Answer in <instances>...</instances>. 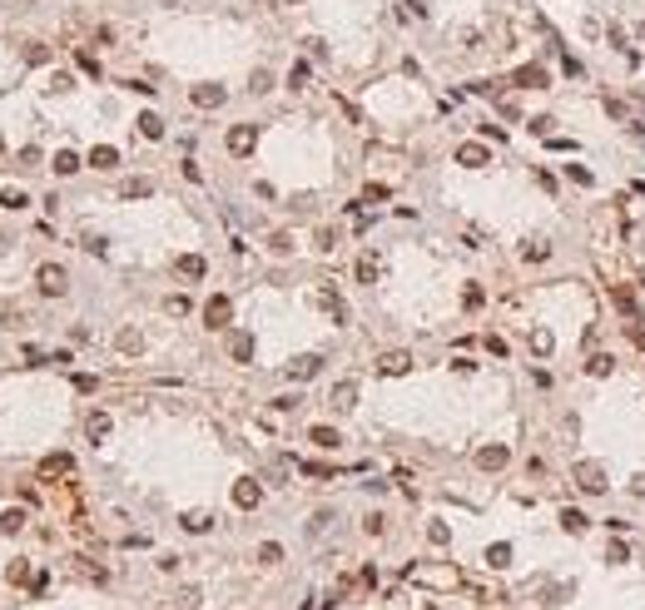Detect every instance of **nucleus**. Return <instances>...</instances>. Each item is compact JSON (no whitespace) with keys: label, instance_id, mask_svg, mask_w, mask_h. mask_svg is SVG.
Wrapping results in <instances>:
<instances>
[{"label":"nucleus","instance_id":"f257e3e1","mask_svg":"<svg viewBox=\"0 0 645 610\" xmlns=\"http://www.w3.org/2000/svg\"><path fill=\"white\" fill-rule=\"evenodd\" d=\"M571 476H576V487L586 491V496H606V487H611V481H606V472H600L596 461H576V467H571Z\"/></svg>","mask_w":645,"mask_h":610},{"label":"nucleus","instance_id":"f03ea898","mask_svg":"<svg viewBox=\"0 0 645 610\" xmlns=\"http://www.w3.org/2000/svg\"><path fill=\"white\" fill-rule=\"evenodd\" d=\"M35 283H40V293H50V298H65V288H70V273L60 268V263H40Z\"/></svg>","mask_w":645,"mask_h":610},{"label":"nucleus","instance_id":"7ed1b4c3","mask_svg":"<svg viewBox=\"0 0 645 610\" xmlns=\"http://www.w3.org/2000/svg\"><path fill=\"white\" fill-rule=\"evenodd\" d=\"M313 308H323L332 323H348V303L338 298V288H328V283H318V288H313Z\"/></svg>","mask_w":645,"mask_h":610},{"label":"nucleus","instance_id":"20e7f679","mask_svg":"<svg viewBox=\"0 0 645 610\" xmlns=\"http://www.w3.org/2000/svg\"><path fill=\"white\" fill-rule=\"evenodd\" d=\"M507 461H511V447H507V441H487V447L476 452V467H482V472H502Z\"/></svg>","mask_w":645,"mask_h":610},{"label":"nucleus","instance_id":"39448f33","mask_svg":"<svg viewBox=\"0 0 645 610\" xmlns=\"http://www.w3.org/2000/svg\"><path fill=\"white\" fill-rule=\"evenodd\" d=\"M258 501H263V487H258L254 476H239V481H234V507H239V511H254Z\"/></svg>","mask_w":645,"mask_h":610},{"label":"nucleus","instance_id":"423d86ee","mask_svg":"<svg viewBox=\"0 0 645 610\" xmlns=\"http://www.w3.org/2000/svg\"><path fill=\"white\" fill-rule=\"evenodd\" d=\"M228 318H234V303H228L223 293H214V298L204 303V328H228Z\"/></svg>","mask_w":645,"mask_h":610},{"label":"nucleus","instance_id":"0eeeda50","mask_svg":"<svg viewBox=\"0 0 645 610\" xmlns=\"http://www.w3.org/2000/svg\"><path fill=\"white\" fill-rule=\"evenodd\" d=\"M254 144H258V130L254 124H234V130H228V154H254Z\"/></svg>","mask_w":645,"mask_h":610},{"label":"nucleus","instance_id":"6e6552de","mask_svg":"<svg viewBox=\"0 0 645 610\" xmlns=\"http://www.w3.org/2000/svg\"><path fill=\"white\" fill-rule=\"evenodd\" d=\"M402 372H412V352L392 347V352H382V357H378V377H402Z\"/></svg>","mask_w":645,"mask_h":610},{"label":"nucleus","instance_id":"1a4fd4ad","mask_svg":"<svg viewBox=\"0 0 645 610\" xmlns=\"http://www.w3.org/2000/svg\"><path fill=\"white\" fill-rule=\"evenodd\" d=\"M511 85H516V90H546L551 75H546V65H522V70L511 75Z\"/></svg>","mask_w":645,"mask_h":610},{"label":"nucleus","instance_id":"9d476101","mask_svg":"<svg viewBox=\"0 0 645 610\" xmlns=\"http://www.w3.org/2000/svg\"><path fill=\"white\" fill-rule=\"evenodd\" d=\"M75 472V456L70 452H50L45 461H40V481H55V476H70Z\"/></svg>","mask_w":645,"mask_h":610},{"label":"nucleus","instance_id":"9b49d317","mask_svg":"<svg viewBox=\"0 0 645 610\" xmlns=\"http://www.w3.org/2000/svg\"><path fill=\"white\" fill-rule=\"evenodd\" d=\"M318 372H323V357L318 352H303V357L288 363V377H293V382H308V377H318Z\"/></svg>","mask_w":645,"mask_h":610},{"label":"nucleus","instance_id":"f8f14e48","mask_svg":"<svg viewBox=\"0 0 645 610\" xmlns=\"http://www.w3.org/2000/svg\"><path fill=\"white\" fill-rule=\"evenodd\" d=\"M491 154H487V144H457V164L462 169H482Z\"/></svg>","mask_w":645,"mask_h":610},{"label":"nucleus","instance_id":"ddd939ff","mask_svg":"<svg viewBox=\"0 0 645 610\" xmlns=\"http://www.w3.org/2000/svg\"><path fill=\"white\" fill-rule=\"evenodd\" d=\"M611 303L626 313V323H640V308H635V298H631V288H626V283H616V288H611Z\"/></svg>","mask_w":645,"mask_h":610},{"label":"nucleus","instance_id":"4468645a","mask_svg":"<svg viewBox=\"0 0 645 610\" xmlns=\"http://www.w3.org/2000/svg\"><path fill=\"white\" fill-rule=\"evenodd\" d=\"M174 273H179V278H204L209 263H204L199 254H179V258H174Z\"/></svg>","mask_w":645,"mask_h":610},{"label":"nucleus","instance_id":"2eb2a0df","mask_svg":"<svg viewBox=\"0 0 645 610\" xmlns=\"http://www.w3.org/2000/svg\"><path fill=\"white\" fill-rule=\"evenodd\" d=\"M228 95H223V85H194V104L199 110H219Z\"/></svg>","mask_w":645,"mask_h":610},{"label":"nucleus","instance_id":"dca6fc26","mask_svg":"<svg viewBox=\"0 0 645 610\" xmlns=\"http://www.w3.org/2000/svg\"><path fill=\"white\" fill-rule=\"evenodd\" d=\"M110 427H114V422H110V412H90V417H85V437H90V441H105V437H110Z\"/></svg>","mask_w":645,"mask_h":610},{"label":"nucleus","instance_id":"f3484780","mask_svg":"<svg viewBox=\"0 0 645 610\" xmlns=\"http://www.w3.org/2000/svg\"><path fill=\"white\" fill-rule=\"evenodd\" d=\"M228 357H234V363H248V357H254V332H234V338H228Z\"/></svg>","mask_w":645,"mask_h":610},{"label":"nucleus","instance_id":"a211bd4d","mask_svg":"<svg viewBox=\"0 0 645 610\" xmlns=\"http://www.w3.org/2000/svg\"><path fill=\"white\" fill-rule=\"evenodd\" d=\"M328 402L338 407V412H348V407H358V382H338V387H332V397H328Z\"/></svg>","mask_w":645,"mask_h":610},{"label":"nucleus","instance_id":"6ab92c4d","mask_svg":"<svg viewBox=\"0 0 645 610\" xmlns=\"http://www.w3.org/2000/svg\"><path fill=\"white\" fill-rule=\"evenodd\" d=\"M586 526H591V516H586V511H576V507L561 511V531H566V536H581Z\"/></svg>","mask_w":645,"mask_h":610},{"label":"nucleus","instance_id":"aec40b11","mask_svg":"<svg viewBox=\"0 0 645 610\" xmlns=\"http://www.w3.org/2000/svg\"><path fill=\"white\" fill-rule=\"evenodd\" d=\"M90 164H95V169H114V164H119V149H110V144H95V149H90Z\"/></svg>","mask_w":645,"mask_h":610},{"label":"nucleus","instance_id":"412c9836","mask_svg":"<svg viewBox=\"0 0 645 610\" xmlns=\"http://www.w3.org/2000/svg\"><path fill=\"white\" fill-rule=\"evenodd\" d=\"M378 273H382L378 254H363V258H358V283H378Z\"/></svg>","mask_w":645,"mask_h":610},{"label":"nucleus","instance_id":"4be33fe9","mask_svg":"<svg viewBox=\"0 0 645 610\" xmlns=\"http://www.w3.org/2000/svg\"><path fill=\"white\" fill-rule=\"evenodd\" d=\"M25 204H30V194H25V188H0V208H10V214H20Z\"/></svg>","mask_w":645,"mask_h":610},{"label":"nucleus","instance_id":"5701e85b","mask_svg":"<svg viewBox=\"0 0 645 610\" xmlns=\"http://www.w3.org/2000/svg\"><path fill=\"white\" fill-rule=\"evenodd\" d=\"M214 526V516L209 511H184V531H194V536H204Z\"/></svg>","mask_w":645,"mask_h":610},{"label":"nucleus","instance_id":"b1692460","mask_svg":"<svg viewBox=\"0 0 645 610\" xmlns=\"http://www.w3.org/2000/svg\"><path fill=\"white\" fill-rule=\"evenodd\" d=\"M134 124H139V134H144V139H164V119H159V114H139Z\"/></svg>","mask_w":645,"mask_h":610},{"label":"nucleus","instance_id":"393cba45","mask_svg":"<svg viewBox=\"0 0 645 610\" xmlns=\"http://www.w3.org/2000/svg\"><path fill=\"white\" fill-rule=\"evenodd\" d=\"M586 372H591V377H611V372H616V357H611V352H596L591 363H586Z\"/></svg>","mask_w":645,"mask_h":610},{"label":"nucleus","instance_id":"a878e982","mask_svg":"<svg viewBox=\"0 0 645 610\" xmlns=\"http://www.w3.org/2000/svg\"><path fill=\"white\" fill-rule=\"evenodd\" d=\"M308 441H313V447H323V452H332V447H338V432H332V427H313V432H308Z\"/></svg>","mask_w":645,"mask_h":610},{"label":"nucleus","instance_id":"bb28decb","mask_svg":"<svg viewBox=\"0 0 645 610\" xmlns=\"http://www.w3.org/2000/svg\"><path fill=\"white\" fill-rule=\"evenodd\" d=\"M119 194H124V199H149V194H154V179H130Z\"/></svg>","mask_w":645,"mask_h":610},{"label":"nucleus","instance_id":"cd10ccee","mask_svg":"<svg viewBox=\"0 0 645 610\" xmlns=\"http://www.w3.org/2000/svg\"><path fill=\"white\" fill-rule=\"evenodd\" d=\"M487 565H491V571L511 565V546H507V541H502V546H487Z\"/></svg>","mask_w":645,"mask_h":610},{"label":"nucleus","instance_id":"c85d7f7f","mask_svg":"<svg viewBox=\"0 0 645 610\" xmlns=\"http://www.w3.org/2000/svg\"><path fill=\"white\" fill-rule=\"evenodd\" d=\"M50 169H55V174H75V169H80V154H75V149H60Z\"/></svg>","mask_w":645,"mask_h":610},{"label":"nucleus","instance_id":"c756f323","mask_svg":"<svg viewBox=\"0 0 645 610\" xmlns=\"http://www.w3.org/2000/svg\"><path fill=\"white\" fill-rule=\"evenodd\" d=\"M20 526H25V511H20V507H5V511H0V531H20Z\"/></svg>","mask_w":645,"mask_h":610},{"label":"nucleus","instance_id":"7c9ffc66","mask_svg":"<svg viewBox=\"0 0 645 610\" xmlns=\"http://www.w3.org/2000/svg\"><path fill=\"white\" fill-rule=\"evenodd\" d=\"M551 347H556V338H551L546 328H536V332H531V352H536V357H551Z\"/></svg>","mask_w":645,"mask_h":610},{"label":"nucleus","instance_id":"2f4dec72","mask_svg":"<svg viewBox=\"0 0 645 610\" xmlns=\"http://www.w3.org/2000/svg\"><path fill=\"white\" fill-rule=\"evenodd\" d=\"M189 308H194V303L184 298V293H169V298H164V313H174V318H184Z\"/></svg>","mask_w":645,"mask_h":610},{"label":"nucleus","instance_id":"473e14b6","mask_svg":"<svg viewBox=\"0 0 645 610\" xmlns=\"http://www.w3.org/2000/svg\"><path fill=\"white\" fill-rule=\"evenodd\" d=\"M522 258H526V263H546V258H551V243H526Z\"/></svg>","mask_w":645,"mask_h":610},{"label":"nucleus","instance_id":"72a5a7b5","mask_svg":"<svg viewBox=\"0 0 645 610\" xmlns=\"http://www.w3.org/2000/svg\"><path fill=\"white\" fill-rule=\"evenodd\" d=\"M258 561H263V565H278V561H283V546H278V541H263V546H258Z\"/></svg>","mask_w":645,"mask_h":610},{"label":"nucleus","instance_id":"f704fd0d","mask_svg":"<svg viewBox=\"0 0 645 610\" xmlns=\"http://www.w3.org/2000/svg\"><path fill=\"white\" fill-rule=\"evenodd\" d=\"M5 581H10V585H25V581H35V576H30V565H25V561H10Z\"/></svg>","mask_w":645,"mask_h":610},{"label":"nucleus","instance_id":"c9c22d12","mask_svg":"<svg viewBox=\"0 0 645 610\" xmlns=\"http://www.w3.org/2000/svg\"><path fill=\"white\" fill-rule=\"evenodd\" d=\"M566 596H571V585H566V581H561V585H546V591H541V600H546V605H561Z\"/></svg>","mask_w":645,"mask_h":610},{"label":"nucleus","instance_id":"e433bc0d","mask_svg":"<svg viewBox=\"0 0 645 610\" xmlns=\"http://www.w3.org/2000/svg\"><path fill=\"white\" fill-rule=\"evenodd\" d=\"M248 90H254V95H268V90H273V75H268V70H254V80H248Z\"/></svg>","mask_w":645,"mask_h":610},{"label":"nucleus","instance_id":"4c0bfd02","mask_svg":"<svg viewBox=\"0 0 645 610\" xmlns=\"http://www.w3.org/2000/svg\"><path fill=\"white\" fill-rule=\"evenodd\" d=\"M308 75H313V70H308V65H303V60H298V65H293V70H288V90H303V85H308Z\"/></svg>","mask_w":645,"mask_h":610},{"label":"nucleus","instance_id":"58836bf2","mask_svg":"<svg viewBox=\"0 0 645 610\" xmlns=\"http://www.w3.org/2000/svg\"><path fill=\"white\" fill-rule=\"evenodd\" d=\"M387 194H392L387 184H367V188H363V204H387Z\"/></svg>","mask_w":645,"mask_h":610},{"label":"nucleus","instance_id":"ea45409f","mask_svg":"<svg viewBox=\"0 0 645 610\" xmlns=\"http://www.w3.org/2000/svg\"><path fill=\"white\" fill-rule=\"evenodd\" d=\"M139 347H144V338H139L134 328H124V332H119V352H139Z\"/></svg>","mask_w":645,"mask_h":610},{"label":"nucleus","instance_id":"a19ab883","mask_svg":"<svg viewBox=\"0 0 645 610\" xmlns=\"http://www.w3.org/2000/svg\"><path fill=\"white\" fill-rule=\"evenodd\" d=\"M427 541H432V546H447V541H452V531H447L442 521H432V526H427Z\"/></svg>","mask_w":645,"mask_h":610},{"label":"nucleus","instance_id":"79ce46f5","mask_svg":"<svg viewBox=\"0 0 645 610\" xmlns=\"http://www.w3.org/2000/svg\"><path fill=\"white\" fill-rule=\"evenodd\" d=\"M75 60H80V70H85V75H95V80H99V60H95L90 50H75Z\"/></svg>","mask_w":645,"mask_h":610},{"label":"nucleus","instance_id":"37998d69","mask_svg":"<svg viewBox=\"0 0 645 610\" xmlns=\"http://www.w3.org/2000/svg\"><path fill=\"white\" fill-rule=\"evenodd\" d=\"M462 303H467V308L476 313V308H482V303H487V293H482V288H476V283H472V288L462 293Z\"/></svg>","mask_w":645,"mask_h":610},{"label":"nucleus","instance_id":"c03bdc74","mask_svg":"<svg viewBox=\"0 0 645 610\" xmlns=\"http://www.w3.org/2000/svg\"><path fill=\"white\" fill-rule=\"evenodd\" d=\"M566 179H571V184H581V188H586V184H591V169H581V164H566Z\"/></svg>","mask_w":645,"mask_h":610},{"label":"nucleus","instance_id":"a18cd8bd","mask_svg":"<svg viewBox=\"0 0 645 610\" xmlns=\"http://www.w3.org/2000/svg\"><path fill=\"white\" fill-rule=\"evenodd\" d=\"M303 476H332L328 461H303Z\"/></svg>","mask_w":645,"mask_h":610},{"label":"nucleus","instance_id":"49530a36","mask_svg":"<svg viewBox=\"0 0 645 610\" xmlns=\"http://www.w3.org/2000/svg\"><path fill=\"white\" fill-rule=\"evenodd\" d=\"M551 124H556V119H546V114H536V119H531V134H541V139H546V134H551Z\"/></svg>","mask_w":645,"mask_h":610},{"label":"nucleus","instance_id":"de8ad7c7","mask_svg":"<svg viewBox=\"0 0 645 610\" xmlns=\"http://www.w3.org/2000/svg\"><path fill=\"white\" fill-rule=\"evenodd\" d=\"M25 60H30V65H45L50 50H45V45H30V50H25Z\"/></svg>","mask_w":645,"mask_h":610},{"label":"nucleus","instance_id":"09e8293b","mask_svg":"<svg viewBox=\"0 0 645 610\" xmlns=\"http://www.w3.org/2000/svg\"><path fill=\"white\" fill-rule=\"evenodd\" d=\"M606 561H631V551H626V541H611V551H606Z\"/></svg>","mask_w":645,"mask_h":610},{"label":"nucleus","instance_id":"8fccbe9b","mask_svg":"<svg viewBox=\"0 0 645 610\" xmlns=\"http://www.w3.org/2000/svg\"><path fill=\"white\" fill-rule=\"evenodd\" d=\"M268 248H273V254H288V248H293V239H288V234H273V239H268Z\"/></svg>","mask_w":645,"mask_h":610},{"label":"nucleus","instance_id":"3c124183","mask_svg":"<svg viewBox=\"0 0 645 610\" xmlns=\"http://www.w3.org/2000/svg\"><path fill=\"white\" fill-rule=\"evenodd\" d=\"M95 387H99V382H95L90 372H80V377H75V392H95Z\"/></svg>","mask_w":645,"mask_h":610},{"label":"nucleus","instance_id":"603ef678","mask_svg":"<svg viewBox=\"0 0 645 610\" xmlns=\"http://www.w3.org/2000/svg\"><path fill=\"white\" fill-rule=\"evenodd\" d=\"M332 243H338V234H332V228H318V248H323V254H328Z\"/></svg>","mask_w":645,"mask_h":610},{"label":"nucleus","instance_id":"864d4df0","mask_svg":"<svg viewBox=\"0 0 645 610\" xmlns=\"http://www.w3.org/2000/svg\"><path fill=\"white\" fill-rule=\"evenodd\" d=\"M407 10L412 15H427V0H407Z\"/></svg>","mask_w":645,"mask_h":610}]
</instances>
